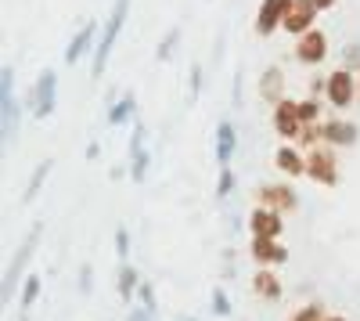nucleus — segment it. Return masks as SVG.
Masks as SVG:
<instances>
[{
	"label": "nucleus",
	"mask_w": 360,
	"mask_h": 321,
	"mask_svg": "<svg viewBox=\"0 0 360 321\" xmlns=\"http://www.w3.org/2000/svg\"><path fill=\"white\" fill-rule=\"evenodd\" d=\"M18 98H15V69L4 65L0 69V134L4 144H11L18 137Z\"/></svg>",
	"instance_id": "obj_4"
},
{
	"label": "nucleus",
	"mask_w": 360,
	"mask_h": 321,
	"mask_svg": "<svg viewBox=\"0 0 360 321\" xmlns=\"http://www.w3.org/2000/svg\"><path fill=\"white\" fill-rule=\"evenodd\" d=\"M259 98L266 105H281L285 101V73L270 65L263 76H259Z\"/></svg>",
	"instance_id": "obj_19"
},
{
	"label": "nucleus",
	"mask_w": 360,
	"mask_h": 321,
	"mask_svg": "<svg viewBox=\"0 0 360 321\" xmlns=\"http://www.w3.org/2000/svg\"><path fill=\"white\" fill-rule=\"evenodd\" d=\"M234 149H238V130H234V123L224 120V123L217 127V163H220V166H231Z\"/></svg>",
	"instance_id": "obj_20"
},
{
	"label": "nucleus",
	"mask_w": 360,
	"mask_h": 321,
	"mask_svg": "<svg viewBox=\"0 0 360 321\" xmlns=\"http://www.w3.org/2000/svg\"><path fill=\"white\" fill-rule=\"evenodd\" d=\"M295 112H299V120H303V123H317V115H321V101H314V98L295 101Z\"/></svg>",
	"instance_id": "obj_28"
},
{
	"label": "nucleus",
	"mask_w": 360,
	"mask_h": 321,
	"mask_svg": "<svg viewBox=\"0 0 360 321\" xmlns=\"http://www.w3.org/2000/svg\"><path fill=\"white\" fill-rule=\"evenodd\" d=\"M115 256H119V264H130V231L127 227H115Z\"/></svg>",
	"instance_id": "obj_27"
},
{
	"label": "nucleus",
	"mask_w": 360,
	"mask_h": 321,
	"mask_svg": "<svg viewBox=\"0 0 360 321\" xmlns=\"http://www.w3.org/2000/svg\"><path fill=\"white\" fill-rule=\"evenodd\" d=\"M40 235H44V220H37L33 227H29V235L22 239V246H18L15 260H11L8 271H4V285H0V300H4V307H11V300H15V285L22 282L25 264L33 260V253H37V246H40Z\"/></svg>",
	"instance_id": "obj_1"
},
{
	"label": "nucleus",
	"mask_w": 360,
	"mask_h": 321,
	"mask_svg": "<svg viewBox=\"0 0 360 321\" xmlns=\"http://www.w3.org/2000/svg\"><path fill=\"white\" fill-rule=\"evenodd\" d=\"M356 98H360V87H356Z\"/></svg>",
	"instance_id": "obj_39"
},
{
	"label": "nucleus",
	"mask_w": 360,
	"mask_h": 321,
	"mask_svg": "<svg viewBox=\"0 0 360 321\" xmlns=\"http://www.w3.org/2000/svg\"><path fill=\"white\" fill-rule=\"evenodd\" d=\"M54 105H58V76L51 69H44L37 87H33V112L40 115V120H47V115L54 112Z\"/></svg>",
	"instance_id": "obj_9"
},
{
	"label": "nucleus",
	"mask_w": 360,
	"mask_h": 321,
	"mask_svg": "<svg viewBox=\"0 0 360 321\" xmlns=\"http://www.w3.org/2000/svg\"><path fill=\"white\" fill-rule=\"evenodd\" d=\"M180 321H198V317H180Z\"/></svg>",
	"instance_id": "obj_38"
},
{
	"label": "nucleus",
	"mask_w": 360,
	"mask_h": 321,
	"mask_svg": "<svg viewBox=\"0 0 360 321\" xmlns=\"http://www.w3.org/2000/svg\"><path fill=\"white\" fill-rule=\"evenodd\" d=\"M40 289H44V278H40V275H25L22 296H18L22 310H33V307H37V300H40Z\"/></svg>",
	"instance_id": "obj_24"
},
{
	"label": "nucleus",
	"mask_w": 360,
	"mask_h": 321,
	"mask_svg": "<svg viewBox=\"0 0 360 321\" xmlns=\"http://www.w3.org/2000/svg\"><path fill=\"white\" fill-rule=\"evenodd\" d=\"M252 293H256L259 300H266V303H278V300L285 296L281 278L274 275V268H259V271L252 275Z\"/></svg>",
	"instance_id": "obj_15"
},
{
	"label": "nucleus",
	"mask_w": 360,
	"mask_h": 321,
	"mask_svg": "<svg viewBox=\"0 0 360 321\" xmlns=\"http://www.w3.org/2000/svg\"><path fill=\"white\" fill-rule=\"evenodd\" d=\"M274 134L285 137V141H299V134H303V120H299L292 98H285L281 105H274Z\"/></svg>",
	"instance_id": "obj_14"
},
{
	"label": "nucleus",
	"mask_w": 360,
	"mask_h": 321,
	"mask_svg": "<svg viewBox=\"0 0 360 321\" xmlns=\"http://www.w3.org/2000/svg\"><path fill=\"white\" fill-rule=\"evenodd\" d=\"M51 166H54V163H51V159H44V163L33 170V177H29V184H25V191H22V202H25V206H29V202H33V199L40 195L44 181L51 177Z\"/></svg>",
	"instance_id": "obj_22"
},
{
	"label": "nucleus",
	"mask_w": 360,
	"mask_h": 321,
	"mask_svg": "<svg viewBox=\"0 0 360 321\" xmlns=\"http://www.w3.org/2000/svg\"><path fill=\"white\" fill-rule=\"evenodd\" d=\"M134 108H137V98H134V91H130V94H123V98L108 108V123H112V127H123L130 115H134Z\"/></svg>",
	"instance_id": "obj_23"
},
{
	"label": "nucleus",
	"mask_w": 360,
	"mask_h": 321,
	"mask_svg": "<svg viewBox=\"0 0 360 321\" xmlns=\"http://www.w3.org/2000/svg\"><path fill=\"white\" fill-rule=\"evenodd\" d=\"M249 256L259 268H281L288 260V249L281 246V239H252L249 242Z\"/></svg>",
	"instance_id": "obj_13"
},
{
	"label": "nucleus",
	"mask_w": 360,
	"mask_h": 321,
	"mask_svg": "<svg viewBox=\"0 0 360 321\" xmlns=\"http://www.w3.org/2000/svg\"><path fill=\"white\" fill-rule=\"evenodd\" d=\"M127 11H130V0H115V4H112V15L105 18L101 40H98V47H94V76H105V69H108V54H112L119 33H123Z\"/></svg>",
	"instance_id": "obj_2"
},
{
	"label": "nucleus",
	"mask_w": 360,
	"mask_h": 321,
	"mask_svg": "<svg viewBox=\"0 0 360 321\" xmlns=\"http://www.w3.org/2000/svg\"><path fill=\"white\" fill-rule=\"evenodd\" d=\"M127 321H155V314H152V310H144V307H134V310L127 314Z\"/></svg>",
	"instance_id": "obj_34"
},
{
	"label": "nucleus",
	"mask_w": 360,
	"mask_h": 321,
	"mask_svg": "<svg viewBox=\"0 0 360 321\" xmlns=\"http://www.w3.org/2000/svg\"><path fill=\"white\" fill-rule=\"evenodd\" d=\"M307 177L317 181L321 188H335L339 184V159H335V149L332 144H310L307 149Z\"/></svg>",
	"instance_id": "obj_3"
},
{
	"label": "nucleus",
	"mask_w": 360,
	"mask_h": 321,
	"mask_svg": "<svg viewBox=\"0 0 360 321\" xmlns=\"http://www.w3.org/2000/svg\"><path fill=\"white\" fill-rule=\"evenodd\" d=\"M115 289H119V300L130 303L137 296V289H141V275L134 264H119V278H115Z\"/></svg>",
	"instance_id": "obj_21"
},
{
	"label": "nucleus",
	"mask_w": 360,
	"mask_h": 321,
	"mask_svg": "<svg viewBox=\"0 0 360 321\" xmlns=\"http://www.w3.org/2000/svg\"><path fill=\"white\" fill-rule=\"evenodd\" d=\"M328 317V310H324V303H303V307H299L292 317H285V321H324Z\"/></svg>",
	"instance_id": "obj_25"
},
{
	"label": "nucleus",
	"mask_w": 360,
	"mask_h": 321,
	"mask_svg": "<svg viewBox=\"0 0 360 321\" xmlns=\"http://www.w3.org/2000/svg\"><path fill=\"white\" fill-rule=\"evenodd\" d=\"M274 166L285 173V177H307V156L295 152L292 144H281L274 152Z\"/></svg>",
	"instance_id": "obj_18"
},
{
	"label": "nucleus",
	"mask_w": 360,
	"mask_h": 321,
	"mask_svg": "<svg viewBox=\"0 0 360 321\" xmlns=\"http://www.w3.org/2000/svg\"><path fill=\"white\" fill-rule=\"evenodd\" d=\"M90 289H94V268L83 264L79 268V293H90Z\"/></svg>",
	"instance_id": "obj_32"
},
{
	"label": "nucleus",
	"mask_w": 360,
	"mask_h": 321,
	"mask_svg": "<svg viewBox=\"0 0 360 321\" xmlns=\"http://www.w3.org/2000/svg\"><path fill=\"white\" fill-rule=\"evenodd\" d=\"M321 141L332 144V149H349V144H356V127L342 120H328L321 127Z\"/></svg>",
	"instance_id": "obj_17"
},
{
	"label": "nucleus",
	"mask_w": 360,
	"mask_h": 321,
	"mask_svg": "<svg viewBox=\"0 0 360 321\" xmlns=\"http://www.w3.org/2000/svg\"><path fill=\"white\" fill-rule=\"evenodd\" d=\"M314 18H317V4L314 0H292V8H288V18H285V33L292 37H303L314 29Z\"/></svg>",
	"instance_id": "obj_12"
},
{
	"label": "nucleus",
	"mask_w": 360,
	"mask_h": 321,
	"mask_svg": "<svg viewBox=\"0 0 360 321\" xmlns=\"http://www.w3.org/2000/svg\"><path fill=\"white\" fill-rule=\"evenodd\" d=\"M324 321H346V317H342V314H328Z\"/></svg>",
	"instance_id": "obj_37"
},
{
	"label": "nucleus",
	"mask_w": 360,
	"mask_h": 321,
	"mask_svg": "<svg viewBox=\"0 0 360 321\" xmlns=\"http://www.w3.org/2000/svg\"><path fill=\"white\" fill-rule=\"evenodd\" d=\"M176 44H180V25H173L169 33L162 37V44L155 47V58H159V62H169V58H173V51H176Z\"/></svg>",
	"instance_id": "obj_26"
},
{
	"label": "nucleus",
	"mask_w": 360,
	"mask_h": 321,
	"mask_svg": "<svg viewBox=\"0 0 360 321\" xmlns=\"http://www.w3.org/2000/svg\"><path fill=\"white\" fill-rule=\"evenodd\" d=\"M356 76L349 69H335L332 76L324 80V94H328V105H335V108H349L356 101Z\"/></svg>",
	"instance_id": "obj_7"
},
{
	"label": "nucleus",
	"mask_w": 360,
	"mask_h": 321,
	"mask_svg": "<svg viewBox=\"0 0 360 321\" xmlns=\"http://www.w3.org/2000/svg\"><path fill=\"white\" fill-rule=\"evenodd\" d=\"M148 170H152L148 130H144V123H134V130H130V181L134 184H144L148 181Z\"/></svg>",
	"instance_id": "obj_5"
},
{
	"label": "nucleus",
	"mask_w": 360,
	"mask_h": 321,
	"mask_svg": "<svg viewBox=\"0 0 360 321\" xmlns=\"http://www.w3.org/2000/svg\"><path fill=\"white\" fill-rule=\"evenodd\" d=\"M234 173H231V166H220V177H217V199H227L231 191H234Z\"/></svg>",
	"instance_id": "obj_29"
},
{
	"label": "nucleus",
	"mask_w": 360,
	"mask_h": 321,
	"mask_svg": "<svg viewBox=\"0 0 360 321\" xmlns=\"http://www.w3.org/2000/svg\"><path fill=\"white\" fill-rule=\"evenodd\" d=\"M94 37H98V25H94V22H86V25L79 29V33L69 40V47H65V62H69V65H76L83 54H94V47H98V44H94Z\"/></svg>",
	"instance_id": "obj_16"
},
{
	"label": "nucleus",
	"mask_w": 360,
	"mask_h": 321,
	"mask_svg": "<svg viewBox=\"0 0 360 321\" xmlns=\"http://www.w3.org/2000/svg\"><path fill=\"white\" fill-rule=\"evenodd\" d=\"M137 300H141L144 310H152V314L159 310V307H155V289H152V285H141V289H137Z\"/></svg>",
	"instance_id": "obj_31"
},
{
	"label": "nucleus",
	"mask_w": 360,
	"mask_h": 321,
	"mask_svg": "<svg viewBox=\"0 0 360 321\" xmlns=\"http://www.w3.org/2000/svg\"><path fill=\"white\" fill-rule=\"evenodd\" d=\"M234 108H242V76H234Z\"/></svg>",
	"instance_id": "obj_35"
},
{
	"label": "nucleus",
	"mask_w": 360,
	"mask_h": 321,
	"mask_svg": "<svg viewBox=\"0 0 360 321\" xmlns=\"http://www.w3.org/2000/svg\"><path fill=\"white\" fill-rule=\"evenodd\" d=\"M249 231H252V239H281V231H285V220L278 210H266V206H256L249 213Z\"/></svg>",
	"instance_id": "obj_11"
},
{
	"label": "nucleus",
	"mask_w": 360,
	"mask_h": 321,
	"mask_svg": "<svg viewBox=\"0 0 360 321\" xmlns=\"http://www.w3.org/2000/svg\"><path fill=\"white\" fill-rule=\"evenodd\" d=\"M213 314L217 317H231V296H227V289H213Z\"/></svg>",
	"instance_id": "obj_30"
},
{
	"label": "nucleus",
	"mask_w": 360,
	"mask_h": 321,
	"mask_svg": "<svg viewBox=\"0 0 360 321\" xmlns=\"http://www.w3.org/2000/svg\"><path fill=\"white\" fill-rule=\"evenodd\" d=\"M202 94V65H191V101H198Z\"/></svg>",
	"instance_id": "obj_33"
},
{
	"label": "nucleus",
	"mask_w": 360,
	"mask_h": 321,
	"mask_svg": "<svg viewBox=\"0 0 360 321\" xmlns=\"http://www.w3.org/2000/svg\"><path fill=\"white\" fill-rule=\"evenodd\" d=\"M288 8H292V0H263L259 11H256V33L274 37V29H281L285 18H288Z\"/></svg>",
	"instance_id": "obj_8"
},
{
	"label": "nucleus",
	"mask_w": 360,
	"mask_h": 321,
	"mask_svg": "<svg viewBox=\"0 0 360 321\" xmlns=\"http://www.w3.org/2000/svg\"><path fill=\"white\" fill-rule=\"evenodd\" d=\"M295 58L303 65H321L328 58V37L321 33V29H310V33H303L295 40Z\"/></svg>",
	"instance_id": "obj_10"
},
{
	"label": "nucleus",
	"mask_w": 360,
	"mask_h": 321,
	"mask_svg": "<svg viewBox=\"0 0 360 321\" xmlns=\"http://www.w3.org/2000/svg\"><path fill=\"white\" fill-rule=\"evenodd\" d=\"M256 206L278 210L285 217V213H295L299 210V195H295L292 184H259L256 188Z\"/></svg>",
	"instance_id": "obj_6"
},
{
	"label": "nucleus",
	"mask_w": 360,
	"mask_h": 321,
	"mask_svg": "<svg viewBox=\"0 0 360 321\" xmlns=\"http://www.w3.org/2000/svg\"><path fill=\"white\" fill-rule=\"evenodd\" d=\"M317 11H328V8H335V0H314Z\"/></svg>",
	"instance_id": "obj_36"
}]
</instances>
